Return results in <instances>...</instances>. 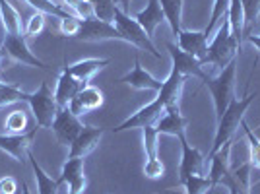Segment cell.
<instances>
[{
    "label": "cell",
    "instance_id": "cell-25",
    "mask_svg": "<svg viewBox=\"0 0 260 194\" xmlns=\"http://www.w3.org/2000/svg\"><path fill=\"white\" fill-rule=\"evenodd\" d=\"M27 159L31 163V169H33V175H35V181H37V190H39V194H56L58 186H60V184L56 183V179L49 177V175L41 169V165L33 157L31 151L27 153Z\"/></svg>",
    "mask_w": 260,
    "mask_h": 194
},
{
    "label": "cell",
    "instance_id": "cell-6",
    "mask_svg": "<svg viewBox=\"0 0 260 194\" xmlns=\"http://www.w3.org/2000/svg\"><path fill=\"white\" fill-rule=\"evenodd\" d=\"M179 142H181V148H183V157H181V165H179V181H181V184L190 175H208L210 159H206L198 148H192L184 134L179 136Z\"/></svg>",
    "mask_w": 260,
    "mask_h": 194
},
{
    "label": "cell",
    "instance_id": "cell-5",
    "mask_svg": "<svg viewBox=\"0 0 260 194\" xmlns=\"http://www.w3.org/2000/svg\"><path fill=\"white\" fill-rule=\"evenodd\" d=\"M27 105L31 109L35 124L41 126V128H51L54 117H56V113H58V105H56L54 93L51 91V87H49L47 82H43L37 91L29 93Z\"/></svg>",
    "mask_w": 260,
    "mask_h": 194
},
{
    "label": "cell",
    "instance_id": "cell-8",
    "mask_svg": "<svg viewBox=\"0 0 260 194\" xmlns=\"http://www.w3.org/2000/svg\"><path fill=\"white\" fill-rule=\"evenodd\" d=\"M2 49H4L6 56H10L12 60H18V62H22V64H25V66L47 68V64H45L43 60H39V58L29 51V47H27V37H25L23 33H18V35L6 33Z\"/></svg>",
    "mask_w": 260,
    "mask_h": 194
},
{
    "label": "cell",
    "instance_id": "cell-30",
    "mask_svg": "<svg viewBox=\"0 0 260 194\" xmlns=\"http://www.w3.org/2000/svg\"><path fill=\"white\" fill-rule=\"evenodd\" d=\"M93 8V16L98 20L113 23L115 22V10H117V4L115 0H87Z\"/></svg>",
    "mask_w": 260,
    "mask_h": 194
},
{
    "label": "cell",
    "instance_id": "cell-36",
    "mask_svg": "<svg viewBox=\"0 0 260 194\" xmlns=\"http://www.w3.org/2000/svg\"><path fill=\"white\" fill-rule=\"evenodd\" d=\"M16 190H18V181L14 177L6 175L0 179V194H16Z\"/></svg>",
    "mask_w": 260,
    "mask_h": 194
},
{
    "label": "cell",
    "instance_id": "cell-22",
    "mask_svg": "<svg viewBox=\"0 0 260 194\" xmlns=\"http://www.w3.org/2000/svg\"><path fill=\"white\" fill-rule=\"evenodd\" d=\"M228 23L229 29H231V37L235 39L237 47H243L245 41V16H243V6H241V0H231L228 12Z\"/></svg>",
    "mask_w": 260,
    "mask_h": 194
},
{
    "label": "cell",
    "instance_id": "cell-3",
    "mask_svg": "<svg viewBox=\"0 0 260 194\" xmlns=\"http://www.w3.org/2000/svg\"><path fill=\"white\" fill-rule=\"evenodd\" d=\"M237 62L239 56L233 58L223 70H219L216 78H206L202 82V86H206L214 99V107H216V119L223 115V111L229 107V103L235 97V74H237Z\"/></svg>",
    "mask_w": 260,
    "mask_h": 194
},
{
    "label": "cell",
    "instance_id": "cell-40",
    "mask_svg": "<svg viewBox=\"0 0 260 194\" xmlns=\"http://www.w3.org/2000/svg\"><path fill=\"white\" fill-rule=\"evenodd\" d=\"M4 56H6V53H4V49L0 47V76H2V72H4V68H2V60H4Z\"/></svg>",
    "mask_w": 260,
    "mask_h": 194
},
{
    "label": "cell",
    "instance_id": "cell-4",
    "mask_svg": "<svg viewBox=\"0 0 260 194\" xmlns=\"http://www.w3.org/2000/svg\"><path fill=\"white\" fill-rule=\"evenodd\" d=\"M113 23L119 29L122 41H126L132 47H136L138 51H146V53H150L152 56H155L157 60H161V53L155 49L153 39L148 37V33L142 29L140 23L136 22L132 16H128V12H122L117 6V10H115V22Z\"/></svg>",
    "mask_w": 260,
    "mask_h": 194
},
{
    "label": "cell",
    "instance_id": "cell-20",
    "mask_svg": "<svg viewBox=\"0 0 260 194\" xmlns=\"http://www.w3.org/2000/svg\"><path fill=\"white\" fill-rule=\"evenodd\" d=\"M134 20L140 23L142 29L148 33V37H153L155 27H157L159 23L165 22V16H163L159 0H148V6H146L144 10L138 12V14L134 16Z\"/></svg>",
    "mask_w": 260,
    "mask_h": 194
},
{
    "label": "cell",
    "instance_id": "cell-35",
    "mask_svg": "<svg viewBox=\"0 0 260 194\" xmlns=\"http://www.w3.org/2000/svg\"><path fill=\"white\" fill-rule=\"evenodd\" d=\"M80 18H76V16H66V18H60L58 20V31H60V35L62 37H76L78 31H80Z\"/></svg>",
    "mask_w": 260,
    "mask_h": 194
},
{
    "label": "cell",
    "instance_id": "cell-15",
    "mask_svg": "<svg viewBox=\"0 0 260 194\" xmlns=\"http://www.w3.org/2000/svg\"><path fill=\"white\" fill-rule=\"evenodd\" d=\"M103 134H105V128H101V126L99 128L98 126H84L76 136V140L70 144L68 157H80V159L87 157L99 146Z\"/></svg>",
    "mask_w": 260,
    "mask_h": 194
},
{
    "label": "cell",
    "instance_id": "cell-41",
    "mask_svg": "<svg viewBox=\"0 0 260 194\" xmlns=\"http://www.w3.org/2000/svg\"><path fill=\"white\" fill-rule=\"evenodd\" d=\"M8 87H10V84H6V82H2V80H0V95H2V93H4Z\"/></svg>",
    "mask_w": 260,
    "mask_h": 194
},
{
    "label": "cell",
    "instance_id": "cell-21",
    "mask_svg": "<svg viewBox=\"0 0 260 194\" xmlns=\"http://www.w3.org/2000/svg\"><path fill=\"white\" fill-rule=\"evenodd\" d=\"M109 64H111L109 58H86V60H80V62H76V64L72 66L66 64V70L74 76V78H78L82 84H87L93 76L98 74L99 70H103Z\"/></svg>",
    "mask_w": 260,
    "mask_h": 194
},
{
    "label": "cell",
    "instance_id": "cell-10",
    "mask_svg": "<svg viewBox=\"0 0 260 194\" xmlns=\"http://www.w3.org/2000/svg\"><path fill=\"white\" fill-rule=\"evenodd\" d=\"M167 51L171 54V68L175 70H179L184 78H198V80H206L210 78V74L206 72V68L202 66L200 60H196L194 56H190V54H186L184 51L179 49V45L177 43H167Z\"/></svg>",
    "mask_w": 260,
    "mask_h": 194
},
{
    "label": "cell",
    "instance_id": "cell-18",
    "mask_svg": "<svg viewBox=\"0 0 260 194\" xmlns=\"http://www.w3.org/2000/svg\"><path fill=\"white\" fill-rule=\"evenodd\" d=\"M84 86H86V84H82L78 78H74V76L66 70V66H64V68H62V72H60V76H58L56 89H54V99H56L58 109L68 107V103L76 97V93Z\"/></svg>",
    "mask_w": 260,
    "mask_h": 194
},
{
    "label": "cell",
    "instance_id": "cell-39",
    "mask_svg": "<svg viewBox=\"0 0 260 194\" xmlns=\"http://www.w3.org/2000/svg\"><path fill=\"white\" fill-rule=\"evenodd\" d=\"M115 4H117L122 12H126L128 10V6H130V0H115Z\"/></svg>",
    "mask_w": 260,
    "mask_h": 194
},
{
    "label": "cell",
    "instance_id": "cell-11",
    "mask_svg": "<svg viewBox=\"0 0 260 194\" xmlns=\"http://www.w3.org/2000/svg\"><path fill=\"white\" fill-rule=\"evenodd\" d=\"M144 130V151H146V163H144V175L148 179H161L165 175V165L157 155V132L153 126H146Z\"/></svg>",
    "mask_w": 260,
    "mask_h": 194
},
{
    "label": "cell",
    "instance_id": "cell-17",
    "mask_svg": "<svg viewBox=\"0 0 260 194\" xmlns=\"http://www.w3.org/2000/svg\"><path fill=\"white\" fill-rule=\"evenodd\" d=\"M119 84H126V86L134 87V89H152V91H159L163 86V82L155 80L150 72H146L140 64V58H134V68L128 74H124L119 80Z\"/></svg>",
    "mask_w": 260,
    "mask_h": 194
},
{
    "label": "cell",
    "instance_id": "cell-37",
    "mask_svg": "<svg viewBox=\"0 0 260 194\" xmlns=\"http://www.w3.org/2000/svg\"><path fill=\"white\" fill-rule=\"evenodd\" d=\"M221 184H223V186H228L229 194H243L241 192V186L235 183V179H233V175H231V173H229L228 177L221 181Z\"/></svg>",
    "mask_w": 260,
    "mask_h": 194
},
{
    "label": "cell",
    "instance_id": "cell-34",
    "mask_svg": "<svg viewBox=\"0 0 260 194\" xmlns=\"http://www.w3.org/2000/svg\"><path fill=\"white\" fill-rule=\"evenodd\" d=\"M45 29V14L43 12H33L29 20L23 25V35L25 37H37Z\"/></svg>",
    "mask_w": 260,
    "mask_h": 194
},
{
    "label": "cell",
    "instance_id": "cell-26",
    "mask_svg": "<svg viewBox=\"0 0 260 194\" xmlns=\"http://www.w3.org/2000/svg\"><path fill=\"white\" fill-rule=\"evenodd\" d=\"M229 4H231V0H214V8H212L210 22H208V25L204 27V29H202V31H204V35H206L208 43H210V39H212L214 31H216L217 27L221 25V22L228 18Z\"/></svg>",
    "mask_w": 260,
    "mask_h": 194
},
{
    "label": "cell",
    "instance_id": "cell-19",
    "mask_svg": "<svg viewBox=\"0 0 260 194\" xmlns=\"http://www.w3.org/2000/svg\"><path fill=\"white\" fill-rule=\"evenodd\" d=\"M177 45H179V49L184 51L186 54H190V56H194L196 60H204V56H206V51H208V39L204 31H181L177 35Z\"/></svg>",
    "mask_w": 260,
    "mask_h": 194
},
{
    "label": "cell",
    "instance_id": "cell-24",
    "mask_svg": "<svg viewBox=\"0 0 260 194\" xmlns=\"http://www.w3.org/2000/svg\"><path fill=\"white\" fill-rule=\"evenodd\" d=\"M161 4L163 16H165V22L169 23L171 31L177 37L179 33L183 31L181 27V16H183V0H159Z\"/></svg>",
    "mask_w": 260,
    "mask_h": 194
},
{
    "label": "cell",
    "instance_id": "cell-29",
    "mask_svg": "<svg viewBox=\"0 0 260 194\" xmlns=\"http://www.w3.org/2000/svg\"><path fill=\"white\" fill-rule=\"evenodd\" d=\"M183 186L186 194H208L210 190H214L208 175H190L183 183Z\"/></svg>",
    "mask_w": 260,
    "mask_h": 194
},
{
    "label": "cell",
    "instance_id": "cell-23",
    "mask_svg": "<svg viewBox=\"0 0 260 194\" xmlns=\"http://www.w3.org/2000/svg\"><path fill=\"white\" fill-rule=\"evenodd\" d=\"M0 20H2V25L6 33H12V35H18V33H23V23L18 10L12 6L8 0H0Z\"/></svg>",
    "mask_w": 260,
    "mask_h": 194
},
{
    "label": "cell",
    "instance_id": "cell-1",
    "mask_svg": "<svg viewBox=\"0 0 260 194\" xmlns=\"http://www.w3.org/2000/svg\"><path fill=\"white\" fill-rule=\"evenodd\" d=\"M256 95H258V93L254 91V93H247L245 97H233V101L229 103V107L225 109L223 115L217 119L216 138H214V146H212V150L208 153V157L214 155L216 151H219L225 144H229V142L233 140V136H235L237 128L241 126V122L245 120L247 109L250 107V103L254 101Z\"/></svg>",
    "mask_w": 260,
    "mask_h": 194
},
{
    "label": "cell",
    "instance_id": "cell-42",
    "mask_svg": "<svg viewBox=\"0 0 260 194\" xmlns=\"http://www.w3.org/2000/svg\"><path fill=\"white\" fill-rule=\"evenodd\" d=\"M22 194H31V190H29V186H27L25 181H22Z\"/></svg>",
    "mask_w": 260,
    "mask_h": 194
},
{
    "label": "cell",
    "instance_id": "cell-38",
    "mask_svg": "<svg viewBox=\"0 0 260 194\" xmlns=\"http://www.w3.org/2000/svg\"><path fill=\"white\" fill-rule=\"evenodd\" d=\"M247 41H249L250 45H254V47L260 51V35H249V37H247Z\"/></svg>",
    "mask_w": 260,
    "mask_h": 194
},
{
    "label": "cell",
    "instance_id": "cell-16",
    "mask_svg": "<svg viewBox=\"0 0 260 194\" xmlns=\"http://www.w3.org/2000/svg\"><path fill=\"white\" fill-rule=\"evenodd\" d=\"M153 130L157 132V136L169 134V136H177L179 138L181 134H184V130H186V119H184L183 113H181L179 103H171L169 107L165 109L163 117L153 124Z\"/></svg>",
    "mask_w": 260,
    "mask_h": 194
},
{
    "label": "cell",
    "instance_id": "cell-2",
    "mask_svg": "<svg viewBox=\"0 0 260 194\" xmlns=\"http://www.w3.org/2000/svg\"><path fill=\"white\" fill-rule=\"evenodd\" d=\"M239 53H241V49L237 47L235 39L231 37V29H229L228 18H225L216 29V35H212V39L208 43V51L202 60V66L206 68L210 64L217 70H223L233 58H237Z\"/></svg>",
    "mask_w": 260,
    "mask_h": 194
},
{
    "label": "cell",
    "instance_id": "cell-13",
    "mask_svg": "<svg viewBox=\"0 0 260 194\" xmlns=\"http://www.w3.org/2000/svg\"><path fill=\"white\" fill-rule=\"evenodd\" d=\"M35 132H37V124L35 128L27 130L23 134H0V150L6 151L16 161H23V157L31 151Z\"/></svg>",
    "mask_w": 260,
    "mask_h": 194
},
{
    "label": "cell",
    "instance_id": "cell-33",
    "mask_svg": "<svg viewBox=\"0 0 260 194\" xmlns=\"http://www.w3.org/2000/svg\"><path fill=\"white\" fill-rule=\"evenodd\" d=\"M241 128L245 130V136H247V140H249L250 165H252V167H256V169H260V138H256V136H254L252 128H250L245 120L241 122Z\"/></svg>",
    "mask_w": 260,
    "mask_h": 194
},
{
    "label": "cell",
    "instance_id": "cell-12",
    "mask_svg": "<svg viewBox=\"0 0 260 194\" xmlns=\"http://www.w3.org/2000/svg\"><path fill=\"white\" fill-rule=\"evenodd\" d=\"M58 184H68V194H82L86 190V173H84V159L68 157L62 165L60 177L56 179Z\"/></svg>",
    "mask_w": 260,
    "mask_h": 194
},
{
    "label": "cell",
    "instance_id": "cell-7",
    "mask_svg": "<svg viewBox=\"0 0 260 194\" xmlns=\"http://www.w3.org/2000/svg\"><path fill=\"white\" fill-rule=\"evenodd\" d=\"M78 41H87V43H95V41H109V39H117L122 41L119 29L115 27V23L98 20L95 16L86 18L80 22V31L74 37Z\"/></svg>",
    "mask_w": 260,
    "mask_h": 194
},
{
    "label": "cell",
    "instance_id": "cell-9",
    "mask_svg": "<svg viewBox=\"0 0 260 194\" xmlns=\"http://www.w3.org/2000/svg\"><path fill=\"white\" fill-rule=\"evenodd\" d=\"M51 128H53L58 144L70 146L72 142L76 140L80 130L84 128V124H82L80 117H76L74 113H70V109L62 107V109H58V113H56V117H54Z\"/></svg>",
    "mask_w": 260,
    "mask_h": 194
},
{
    "label": "cell",
    "instance_id": "cell-31",
    "mask_svg": "<svg viewBox=\"0 0 260 194\" xmlns=\"http://www.w3.org/2000/svg\"><path fill=\"white\" fill-rule=\"evenodd\" d=\"M6 134H23L27 132V115L23 111H12L4 120Z\"/></svg>",
    "mask_w": 260,
    "mask_h": 194
},
{
    "label": "cell",
    "instance_id": "cell-28",
    "mask_svg": "<svg viewBox=\"0 0 260 194\" xmlns=\"http://www.w3.org/2000/svg\"><path fill=\"white\" fill-rule=\"evenodd\" d=\"M243 16H245V39L252 35V27L258 22L260 16V0H241Z\"/></svg>",
    "mask_w": 260,
    "mask_h": 194
},
{
    "label": "cell",
    "instance_id": "cell-27",
    "mask_svg": "<svg viewBox=\"0 0 260 194\" xmlns=\"http://www.w3.org/2000/svg\"><path fill=\"white\" fill-rule=\"evenodd\" d=\"M31 6L35 12H43L45 16H54L56 20L70 16V12L62 8V4H54L53 0H23Z\"/></svg>",
    "mask_w": 260,
    "mask_h": 194
},
{
    "label": "cell",
    "instance_id": "cell-14",
    "mask_svg": "<svg viewBox=\"0 0 260 194\" xmlns=\"http://www.w3.org/2000/svg\"><path fill=\"white\" fill-rule=\"evenodd\" d=\"M103 103H105L103 91H101L99 87L86 84V86L76 93V97L68 103V109H70V113H74L76 117H82V115H86L89 111L99 109Z\"/></svg>",
    "mask_w": 260,
    "mask_h": 194
},
{
    "label": "cell",
    "instance_id": "cell-32",
    "mask_svg": "<svg viewBox=\"0 0 260 194\" xmlns=\"http://www.w3.org/2000/svg\"><path fill=\"white\" fill-rule=\"evenodd\" d=\"M60 4L64 10H68L72 16H76L80 20H86V18L93 16V8L87 0H60Z\"/></svg>",
    "mask_w": 260,
    "mask_h": 194
}]
</instances>
